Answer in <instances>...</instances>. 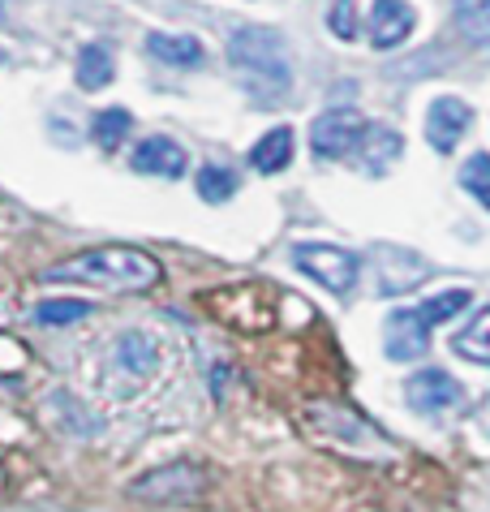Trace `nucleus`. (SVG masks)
<instances>
[{"label": "nucleus", "mask_w": 490, "mask_h": 512, "mask_svg": "<svg viewBox=\"0 0 490 512\" xmlns=\"http://www.w3.org/2000/svg\"><path fill=\"white\" fill-rule=\"evenodd\" d=\"M43 280L91 284V289H151L160 280V263L134 246H99V250H86V254H74V259L48 267Z\"/></svg>", "instance_id": "obj_1"}, {"label": "nucleus", "mask_w": 490, "mask_h": 512, "mask_svg": "<svg viewBox=\"0 0 490 512\" xmlns=\"http://www.w3.org/2000/svg\"><path fill=\"white\" fill-rule=\"evenodd\" d=\"M228 61L258 99H280L293 87V65H288L284 39L267 26H237L228 35Z\"/></svg>", "instance_id": "obj_2"}, {"label": "nucleus", "mask_w": 490, "mask_h": 512, "mask_svg": "<svg viewBox=\"0 0 490 512\" xmlns=\"http://www.w3.org/2000/svg\"><path fill=\"white\" fill-rule=\"evenodd\" d=\"M366 138V117L357 108H331L310 125V147L319 160H344L362 147Z\"/></svg>", "instance_id": "obj_3"}, {"label": "nucleus", "mask_w": 490, "mask_h": 512, "mask_svg": "<svg viewBox=\"0 0 490 512\" xmlns=\"http://www.w3.org/2000/svg\"><path fill=\"white\" fill-rule=\"evenodd\" d=\"M293 263L331 293H349L357 280V254L344 246H319V241H310V246L293 250Z\"/></svg>", "instance_id": "obj_4"}, {"label": "nucleus", "mask_w": 490, "mask_h": 512, "mask_svg": "<svg viewBox=\"0 0 490 512\" xmlns=\"http://www.w3.org/2000/svg\"><path fill=\"white\" fill-rule=\"evenodd\" d=\"M203 491V474H198L194 465H164V469H151V474H142L129 495H138V500H151V504H177V500H194V495Z\"/></svg>", "instance_id": "obj_5"}, {"label": "nucleus", "mask_w": 490, "mask_h": 512, "mask_svg": "<svg viewBox=\"0 0 490 512\" xmlns=\"http://www.w3.org/2000/svg\"><path fill=\"white\" fill-rule=\"evenodd\" d=\"M383 349L392 362H417L430 349V323L422 315V306L392 310L383 323Z\"/></svg>", "instance_id": "obj_6"}, {"label": "nucleus", "mask_w": 490, "mask_h": 512, "mask_svg": "<svg viewBox=\"0 0 490 512\" xmlns=\"http://www.w3.org/2000/svg\"><path fill=\"white\" fill-rule=\"evenodd\" d=\"M405 401H409V409H417V414H448V409H456L465 401V388H460L448 371L426 366V371H417L405 383Z\"/></svg>", "instance_id": "obj_7"}, {"label": "nucleus", "mask_w": 490, "mask_h": 512, "mask_svg": "<svg viewBox=\"0 0 490 512\" xmlns=\"http://www.w3.org/2000/svg\"><path fill=\"white\" fill-rule=\"evenodd\" d=\"M374 276H379V293H405L430 276V263L405 246H379L374 250Z\"/></svg>", "instance_id": "obj_8"}, {"label": "nucleus", "mask_w": 490, "mask_h": 512, "mask_svg": "<svg viewBox=\"0 0 490 512\" xmlns=\"http://www.w3.org/2000/svg\"><path fill=\"white\" fill-rule=\"evenodd\" d=\"M469 125H473V108L465 104V99L439 95L435 104H430V112H426V142H430V147H435L439 155H452L456 142L465 138Z\"/></svg>", "instance_id": "obj_9"}, {"label": "nucleus", "mask_w": 490, "mask_h": 512, "mask_svg": "<svg viewBox=\"0 0 490 512\" xmlns=\"http://www.w3.org/2000/svg\"><path fill=\"white\" fill-rule=\"evenodd\" d=\"M413 26H417V13H413L409 0H374V9H370V44L379 52L400 48L413 35Z\"/></svg>", "instance_id": "obj_10"}, {"label": "nucleus", "mask_w": 490, "mask_h": 512, "mask_svg": "<svg viewBox=\"0 0 490 512\" xmlns=\"http://www.w3.org/2000/svg\"><path fill=\"white\" fill-rule=\"evenodd\" d=\"M129 164L147 177H181L185 173V151H181V142H172V138H147V142L134 147Z\"/></svg>", "instance_id": "obj_11"}, {"label": "nucleus", "mask_w": 490, "mask_h": 512, "mask_svg": "<svg viewBox=\"0 0 490 512\" xmlns=\"http://www.w3.org/2000/svg\"><path fill=\"white\" fill-rule=\"evenodd\" d=\"M112 362L121 366L129 379H147L155 366H160V340L151 332H125L112 349Z\"/></svg>", "instance_id": "obj_12"}, {"label": "nucleus", "mask_w": 490, "mask_h": 512, "mask_svg": "<svg viewBox=\"0 0 490 512\" xmlns=\"http://www.w3.org/2000/svg\"><path fill=\"white\" fill-rule=\"evenodd\" d=\"M400 151H405V142H400V134L392 130V125H366V138H362V147H357L362 168L370 177H383L387 168L400 160Z\"/></svg>", "instance_id": "obj_13"}, {"label": "nucleus", "mask_w": 490, "mask_h": 512, "mask_svg": "<svg viewBox=\"0 0 490 512\" xmlns=\"http://www.w3.org/2000/svg\"><path fill=\"white\" fill-rule=\"evenodd\" d=\"M147 52L155 56V61L181 65V69H190V65H203V61H207V48L198 44L194 35H164V31H155V35H147Z\"/></svg>", "instance_id": "obj_14"}, {"label": "nucleus", "mask_w": 490, "mask_h": 512, "mask_svg": "<svg viewBox=\"0 0 490 512\" xmlns=\"http://www.w3.org/2000/svg\"><path fill=\"white\" fill-rule=\"evenodd\" d=\"M117 78V56L108 44H86L78 52V87L82 91H104Z\"/></svg>", "instance_id": "obj_15"}, {"label": "nucleus", "mask_w": 490, "mask_h": 512, "mask_svg": "<svg viewBox=\"0 0 490 512\" xmlns=\"http://www.w3.org/2000/svg\"><path fill=\"white\" fill-rule=\"evenodd\" d=\"M288 160H293V130H288V125H276V130L258 138L250 151V164L258 173H280V168H288Z\"/></svg>", "instance_id": "obj_16"}, {"label": "nucleus", "mask_w": 490, "mask_h": 512, "mask_svg": "<svg viewBox=\"0 0 490 512\" xmlns=\"http://www.w3.org/2000/svg\"><path fill=\"white\" fill-rule=\"evenodd\" d=\"M452 349L460 353V358L490 366V306H482L478 315H473V319L452 336Z\"/></svg>", "instance_id": "obj_17"}, {"label": "nucleus", "mask_w": 490, "mask_h": 512, "mask_svg": "<svg viewBox=\"0 0 490 512\" xmlns=\"http://www.w3.org/2000/svg\"><path fill=\"white\" fill-rule=\"evenodd\" d=\"M456 26L469 44L490 48V0H456Z\"/></svg>", "instance_id": "obj_18"}, {"label": "nucleus", "mask_w": 490, "mask_h": 512, "mask_svg": "<svg viewBox=\"0 0 490 512\" xmlns=\"http://www.w3.org/2000/svg\"><path fill=\"white\" fill-rule=\"evenodd\" d=\"M129 130H134V112L129 108H104L95 117V142L104 151H117L121 142L129 138Z\"/></svg>", "instance_id": "obj_19"}, {"label": "nucleus", "mask_w": 490, "mask_h": 512, "mask_svg": "<svg viewBox=\"0 0 490 512\" xmlns=\"http://www.w3.org/2000/svg\"><path fill=\"white\" fill-rule=\"evenodd\" d=\"M91 315V302H82V297H48V302L35 306V319L43 327H65V323H78Z\"/></svg>", "instance_id": "obj_20"}, {"label": "nucleus", "mask_w": 490, "mask_h": 512, "mask_svg": "<svg viewBox=\"0 0 490 512\" xmlns=\"http://www.w3.org/2000/svg\"><path fill=\"white\" fill-rule=\"evenodd\" d=\"M198 194H203L207 203H224V198L237 194V173L224 164H203L198 168Z\"/></svg>", "instance_id": "obj_21"}, {"label": "nucleus", "mask_w": 490, "mask_h": 512, "mask_svg": "<svg viewBox=\"0 0 490 512\" xmlns=\"http://www.w3.org/2000/svg\"><path fill=\"white\" fill-rule=\"evenodd\" d=\"M460 186L478 198L482 207H490V155L486 151H478V155H469L465 160V168H460Z\"/></svg>", "instance_id": "obj_22"}, {"label": "nucleus", "mask_w": 490, "mask_h": 512, "mask_svg": "<svg viewBox=\"0 0 490 512\" xmlns=\"http://www.w3.org/2000/svg\"><path fill=\"white\" fill-rule=\"evenodd\" d=\"M469 302H473L469 289H448V293H435L430 302H422V315H426L430 327H439V323H448L452 315H460Z\"/></svg>", "instance_id": "obj_23"}, {"label": "nucleus", "mask_w": 490, "mask_h": 512, "mask_svg": "<svg viewBox=\"0 0 490 512\" xmlns=\"http://www.w3.org/2000/svg\"><path fill=\"white\" fill-rule=\"evenodd\" d=\"M327 26L336 39H357V0H336L327 9Z\"/></svg>", "instance_id": "obj_24"}, {"label": "nucleus", "mask_w": 490, "mask_h": 512, "mask_svg": "<svg viewBox=\"0 0 490 512\" xmlns=\"http://www.w3.org/2000/svg\"><path fill=\"white\" fill-rule=\"evenodd\" d=\"M482 426H486V435H490V401L482 405Z\"/></svg>", "instance_id": "obj_25"}, {"label": "nucleus", "mask_w": 490, "mask_h": 512, "mask_svg": "<svg viewBox=\"0 0 490 512\" xmlns=\"http://www.w3.org/2000/svg\"><path fill=\"white\" fill-rule=\"evenodd\" d=\"M0 18H5V0H0Z\"/></svg>", "instance_id": "obj_26"}]
</instances>
